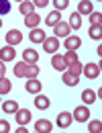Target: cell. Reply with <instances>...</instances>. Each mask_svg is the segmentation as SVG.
Masks as SVG:
<instances>
[{
    "instance_id": "7a4b0ae2",
    "label": "cell",
    "mask_w": 102,
    "mask_h": 133,
    "mask_svg": "<svg viewBox=\"0 0 102 133\" xmlns=\"http://www.w3.org/2000/svg\"><path fill=\"white\" fill-rule=\"evenodd\" d=\"M20 41H23V35H20V31H18V29H10V31L6 33V43H8L10 47L18 45Z\"/></svg>"
},
{
    "instance_id": "484cf974",
    "label": "cell",
    "mask_w": 102,
    "mask_h": 133,
    "mask_svg": "<svg viewBox=\"0 0 102 133\" xmlns=\"http://www.w3.org/2000/svg\"><path fill=\"white\" fill-rule=\"evenodd\" d=\"M82 70H84V66H82L80 62H76V64H71V66H68V68H65V72L74 74V76H80V74H82Z\"/></svg>"
},
{
    "instance_id": "5bb4252c",
    "label": "cell",
    "mask_w": 102,
    "mask_h": 133,
    "mask_svg": "<svg viewBox=\"0 0 102 133\" xmlns=\"http://www.w3.org/2000/svg\"><path fill=\"white\" fill-rule=\"evenodd\" d=\"M29 39H31L33 43H43V41L47 39V35L43 33L41 29H31V35H29Z\"/></svg>"
},
{
    "instance_id": "d590c367",
    "label": "cell",
    "mask_w": 102,
    "mask_h": 133,
    "mask_svg": "<svg viewBox=\"0 0 102 133\" xmlns=\"http://www.w3.org/2000/svg\"><path fill=\"white\" fill-rule=\"evenodd\" d=\"M4 72H6V68H4V62L0 59V78H4Z\"/></svg>"
},
{
    "instance_id": "52a82bcc",
    "label": "cell",
    "mask_w": 102,
    "mask_h": 133,
    "mask_svg": "<svg viewBox=\"0 0 102 133\" xmlns=\"http://www.w3.org/2000/svg\"><path fill=\"white\" fill-rule=\"evenodd\" d=\"M14 115H17V123H18V125H27V123H29V121L33 119L29 109H18Z\"/></svg>"
},
{
    "instance_id": "8d00e7d4",
    "label": "cell",
    "mask_w": 102,
    "mask_h": 133,
    "mask_svg": "<svg viewBox=\"0 0 102 133\" xmlns=\"http://www.w3.org/2000/svg\"><path fill=\"white\" fill-rule=\"evenodd\" d=\"M17 133H27V129H25V125H20V127L17 129Z\"/></svg>"
},
{
    "instance_id": "3957f363",
    "label": "cell",
    "mask_w": 102,
    "mask_h": 133,
    "mask_svg": "<svg viewBox=\"0 0 102 133\" xmlns=\"http://www.w3.org/2000/svg\"><path fill=\"white\" fill-rule=\"evenodd\" d=\"M43 49L47 51V53H55V51L59 49V39L57 37H47L43 41Z\"/></svg>"
},
{
    "instance_id": "cb8c5ba5",
    "label": "cell",
    "mask_w": 102,
    "mask_h": 133,
    "mask_svg": "<svg viewBox=\"0 0 102 133\" xmlns=\"http://www.w3.org/2000/svg\"><path fill=\"white\" fill-rule=\"evenodd\" d=\"M82 100H84L86 104L96 102V92H94V90H90V88H88V90H84V92H82Z\"/></svg>"
},
{
    "instance_id": "836d02e7",
    "label": "cell",
    "mask_w": 102,
    "mask_h": 133,
    "mask_svg": "<svg viewBox=\"0 0 102 133\" xmlns=\"http://www.w3.org/2000/svg\"><path fill=\"white\" fill-rule=\"evenodd\" d=\"M8 129H10L8 121H0V133H8Z\"/></svg>"
},
{
    "instance_id": "7402d4cb",
    "label": "cell",
    "mask_w": 102,
    "mask_h": 133,
    "mask_svg": "<svg viewBox=\"0 0 102 133\" xmlns=\"http://www.w3.org/2000/svg\"><path fill=\"white\" fill-rule=\"evenodd\" d=\"M27 62H17V66H14V76L17 78H25V74H27Z\"/></svg>"
},
{
    "instance_id": "ffe728a7",
    "label": "cell",
    "mask_w": 102,
    "mask_h": 133,
    "mask_svg": "<svg viewBox=\"0 0 102 133\" xmlns=\"http://www.w3.org/2000/svg\"><path fill=\"white\" fill-rule=\"evenodd\" d=\"M35 4L33 2H29V0H27V2H23V4H20V6H18V10H20V15H25V17H29V15H33L35 10Z\"/></svg>"
},
{
    "instance_id": "74e56055",
    "label": "cell",
    "mask_w": 102,
    "mask_h": 133,
    "mask_svg": "<svg viewBox=\"0 0 102 133\" xmlns=\"http://www.w3.org/2000/svg\"><path fill=\"white\" fill-rule=\"evenodd\" d=\"M0 27H2V18H0Z\"/></svg>"
},
{
    "instance_id": "8992f818",
    "label": "cell",
    "mask_w": 102,
    "mask_h": 133,
    "mask_svg": "<svg viewBox=\"0 0 102 133\" xmlns=\"http://www.w3.org/2000/svg\"><path fill=\"white\" fill-rule=\"evenodd\" d=\"M53 29H55V37H69V31H71L65 21H59Z\"/></svg>"
},
{
    "instance_id": "e575fe53",
    "label": "cell",
    "mask_w": 102,
    "mask_h": 133,
    "mask_svg": "<svg viewBox=\"0 0 102 133\" xmlns=\"http://www.w3.org/2000/svg\"><path fill=\"white\" fill-rule=\"evenodd\" d=\"M47 2H49V0H35L33 4H35V6H39V8H43V6H47Z\"/></svg>"
},
{
    "instance_id": "7c38bea8",
    "label": "cell",
    "mask_w": 102,
    "mask_h": 133,
    "mask_svg": "<svg viewBox=\"0 0 102 133\" xmlns=\"http://www.w3.org/2000/svg\"><path fill=\"white\" fill-rule=\"evenodd\" d=\"M51 66L55 68V70H59V72H65V62H63V55L53 53V57H51Z\"/></svg>"
},
{
    "instance_id": "44dd1931",
    "label": "cell",
    "mask_w": 102,
    "mask_h": 133,
    "mask_svg": "<svg viewBox=\"0 0 102 133\" xmlns=\"http://www.w3.org/2000/svg\"><path fill=\"white\" fill-rule=\"evenodd\" d=\"M2 111H4V113H17L18 111L17 100H4V102H2Z\"/></svg>"
},
{
    "instance_id": "83f0119b",
    "label": "cell",
    "mask_w": 102,
    "mask_h": 133,
    "mask_svg": "<svg viewBox=\"0 0 102 133\" xmlns=\"http://www.w3.org/2000/svg\"><path fill=\"white\" fill-rule=\"evenodd\" d=\"M10 88H12L10 80H6V78H0V94H8V92H10Z\"/></svg>"
},
{
    "instance_id": "5b68a950",
    "label": "cell",
    "mask_w": 102,
    "mask_h": 133,
    "mask_svg": "<svg viewBox=\"0 0 102 133\" xmlns=\"http://www.w3.org/2000/svg\"><path fill=\"white\" fill-rule=\"evenodd\" d=\"M71 117H74L76 121L84 123V121H88V119H90V111H88V107H82V104H80V107L74 111V115H71Z\"/></svg>"
},
{
    "instance_id": "ac0fdd59",
    "label": "cell",
    "mask_w": 102,
    "mask_h": 133,
    "mask_svg": "<svg viewBox=\"0 0 102 133\" xmlns=\"http://www.w3.org/2000/svg\"><path fill=\"white\" fill-rule=\"evenodd\" d=\"M59 21H61V15H59L57 10H53V12H49V15L45 17V23H47L49 27H55V25H57Z\"/></svg>"
},
{
    "instance_id": "9c48e42d",
    "label": "cell",
    "mask_w": 102,
    "mask_h": 133,
    "mask_svg": "<svg viewBox=\"0 0 102 133\" xmlns=\"http://www.w3.org/2000/svg\"><path fill=\"white\" fill-rule=\"evenodd\" d=\"M51 129H53V125H51L47 119H39V121H35V131H39V133H51Z\"/></svg>"
},
{
    "instance_id": "d6986e66",
    "label": "cell",
    "mask_w": 102,
    "mask_h": 133,
    "mask_svg": "<svg viewBox=\"0 0 102 133\" xmlns=\"http://www.w3.org/2000/svg\"><path fill=\"white\" fill-rule=\"evenodd\" d=\"M39 21H41V17H39L37 12H33V15H29V17L25 18V25H27L29 29H37V25H39Z\"/></svg>"
},
{
    "instance_id": "ba28073f",
    "label": "cell",
    "mask_w": 102,
    "mask_h": 133,
    "mask_svg": "<svg viewBox=\"0 0 102 133\" xmlns=\"http://www.w3.org/2000/svg\"><path fill=\"white\" fill-rule=\"evenodd\" d=\"M25 88H27V92H31V94H39V92H41V88H43V84L39 82L37 78H29Z\"/></svg>"
},
{
    "instance_id": "30bf717a",
    "label": "cell",
    "mask_w": 102,
    "mask_h": 133,
    "mask_svg": "<svg viewBox=\"0 0 102 133\" xmlns=\"http://www.w3.org/2000/svg\"><path fill=\"white\" fill-rule=\"evenodd\" d=\"M14 55H17V51H14V47H10V45H6V47L0 49V59L2 62H10V59H14Z\"/></svg>"
},
{
    "instance_id": "4fadbf2b",
    "label": "cell",
    "mask_w": 102,
    "mask_h": 133,
    "mask_svg": "<svg viewBox=\"0 0 102 133\" xmlns=\"http://www.w3.org/2000/svg\"><path fill=\"white\" fill-rule=\"evenodd\" d=\"M90 12H94L92 2H90V0H82V2L78 4V15L82 17V15H90Z\"/></svg>"
},
{
    "instance_id": "f546056e",
    "label": "cell",
    "mask_w": 102,
    "mask_h": 133,
    "mask_svg": "<svg viewBox=\"0 0 102 133\" xmlns=\"http://www.w3.org/2000/svg\"><path fill=\"white\" fill-rule=\"evenodd\" d=\"M88 129H90L92 133H98V131L102 129V123H100V121H90V125H88Z\"/></svg>"
},
{
    "instance_id": "277c9868",
    "label": "cell",
    "mask_w": 102,
    "mask_h": 133,
    "mask_svg": "<svg viewBox=\"0 0 102 133\" xmlns=\"http://www.w3.org/2000/svg\"><path fill=\"white\" fill-rule=\"evenodd\" d=\"M84 76L90 78V80H92V78H98V76H100V66H98V64H86L84 66Z\"/></svg>"
},
{
    "instance_id": "d6a6232c",
    "label": "cell",
    "mask_w": 102,
    "mask_h": 133,
    "mask_svg": "<svg viewBox=\"0 0 102 133\" xmlns=\"http://www.w3.org/2000/svg\"><path fill=\"white\" fill-rule=\"evenodd\" d=\"M53 4H55V10L57 12L63 10V8H68V0H53Z\"/></svg>"
},
{
    "instance_id": "603a6c76",
    "label": "cell",
    "mask_w": 102,
    "mask_h": 133,
    "mask_svg": "<svg viewBox=\"0 0 102 133\" xmlns=\"http://www.w3.org/2000/svg\"><path fill=\"white\" fill-rule=\"evenodd\" d=\"M69 29H82V17L78 15V12H74L71 17H69Z\"/></svg>"
},
{
    "instance_id": "8fae6325",
    "label": "cell",
    "mask_w": 102,
    "mask_h": 133,
    "mask_svg": "<svg viewBox=\"0 0 102 133\" xmlns=\"http://www.w3.org/2000/svg\"><path fill=\"white\" fill-rule=\"evenodd\" d=\"M71 121H74V117L69 115L68 111H65V113H61V115L57 117V125H59L61 129H68L69 125H71Z\"/></svg>"
},
{
    "instance_id": "d4e9b609",
    "label": "cell",
    "mask_w": 102,
    "mask_h": 133,
    "mask_svg": "<svg viewBox=\"0 0 102 133\" xmlns=\"http://www.w3.org/2000/svg\"><path fill=\"white\" fill-rule=\"evenodd\" d=\"M63 62H65V68L71 66V64H76V62H78V53H76V51H65Z\"/></svg>"
},
{
    "instance_id": "9a60e30c",
    "label": "cell",
    "mask_w": 102,
    "mask_h": 133,
    "mask_svg": "<svg viewBox=\"0 0 102 133\" xmlns=\"http://www.w3.org/2000/svg\"><path fill=\"white\" fill-rule=\"evenodd\" d=\"M23 57H25L27 64H37V62H39V53L35 49H25L23 51Z\"/></svg>"
},
{
    "instance_id": "e0dca14e",
    "label": "cell",
    "mask_w": 102,
    "mask_h": 133,
    "mask_svg": "<svg viewBox=\"0 0 102 133\" xmlns=\"http://www.w3.org/2000/svg\"><path fill=\"white\" fill-rule=\"evenodd\" d=\"M61 80H63V84H68V86H76V84L80 82V76H74V74H69V72H63Z\"/></svg>"
},
{
    "instance_id": "2e32d148",
    "label": "cell",
    "mask_w": 102,
    "mask_h": 133,
    "mask_svg": "<svg viewBox=\"0 0 102 133\" xmlns=\"http://www.w3.org/2000/svg\"><path fill=\"white\" fill-rule=\"evenodd\" d=\"M49 104H51V100L47 98V96H43V94H39V96L35 98V107H37V109H41V111L49 109Z\"/></svg>"
},
{
    "instance_id": "4316f807",
    "label": "cell",
    "mask_w": 102,
    "mask_h": 133,
    "mask_svg": "<svg viewBox=\"0 0 102 133\" xmlns=\"http://www.w3.org/2000/svg\"><path fill=\"white\" fill-rule=\"evenodd\" d=\"M37 74H39L37 64H29V66H27V74H25V78H27V80H29V78H37Z\"/></svg>"
},
{
    "instance_id": "1f68e13d",
    "label": "cell",
    "mask_w": 102,
    "mask_h": 133,
    "mask_svg": "<svg viewBox=\"0 0 102 133\" xmlns=\"http://www.w3.org/2000/svg\"><path fill=\"white\" fill-rule=\"evenodd\" d=\"M90 23H92V25H100L102 23V15L100 12H90Z\"/></svg>"
},
{
    "instance_id": "4dcf8cb0",
    "label": "cell",
    "mask_w": 102,
    "mask_h": 133,
    "mask_svg": "<svg viewBox=\"0 0 102 133\" xmlns=\"http://www.w3.org/2000/svg\"><path fill=\"white\" fill-rule=\"evenodd\" d=\"M8 12H10V2L0 0V15H8Z\"/></svg>"
},
{
    "instance_id": "f1b7e54d",
    "label": "cell",
    "mask_w": 102,
    "mask_h": 133,
    "mask_svg": "<svg viewBox=\"0 0 102 133\" xmlns=\"http://www.w3.org/2000/svg\"><path fill=\"white\" fill-rule=\"evenodd\" d=\"M88 33H90V37H92V39H100V37H102L100 25H90V31H88Z\"/></svg>"
},
{
    "instance_id": "6da1fadb",
    "label": "cell",
    "mask_w": 102,
    "mask_h": 133,
    "mask_svg": "<svg viewBox=\"0 0 102 133\" xmlns=\"http://www.w3.org/2000/svg\"><path fill=\"white\" fill-rule=\"evenodd\" d=\"M82 47V39L78 37V35H69L65 37V51H76Z\"/></svg>"
}]
</instances>
